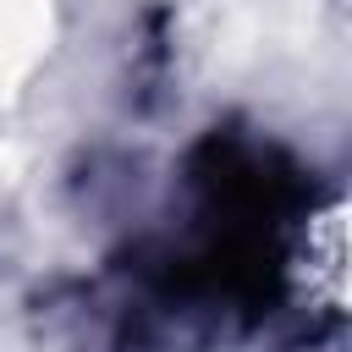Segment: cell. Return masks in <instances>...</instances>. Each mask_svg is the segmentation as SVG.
Here are the masks:
<instances>
[{
  "mask_svg": "<svg viewBox=\"0 0 352 352\" xmlns=\"http://www.w3.org/2000/svg\"><path fill=\"white\" fill-rule=\"evenodd\" d=\"M292 280H297V297L308 302V314L341 319V308H346V226H341V198H330L324 209H314L302 220V236L292 248Z\"/></svg>",
  "mask_w": 352,
  "mask_h": 352,
  "instance_id": "6da1fadb",
  "label": "cell"
}]
</instances>
